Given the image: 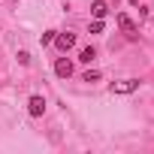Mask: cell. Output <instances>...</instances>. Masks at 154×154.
Masks as SVG:
<instances>
[{
	"instance_id": "cell-1",
	"label": "cell",
	"mask_w": 154,
	"mask_h": 154,
	"mask_svg": "<svg viewBox=\"0 0 154 154\" xmlns=\"http://www.w3.org/2000/svg\"><path fill=\"white\" fill-rule=\"evenodd\" d=\"M118 27L124 30V36H127L130 42H136V39H139V27L130 21V15H124V12H121V15H118Z\"/></svg>"
},
{
	"instance_id": "cell-2",
	"label": "cell",
	"mask_w": 154,
	"mask_h": 154,
	"mask_svg": "<svg viewBox=\"0 0 154 154\" xmlns=\"http://www.w3.org/2000/svg\"><path fill=\"white\" fill-rule=\"evenodd\" d=\"M54 45H57L60 51H69V48L75 45V33H69V30H66V33H54Z\"/></svg>"
},
{
	"instance_id": "cell-3",
	"label": "cell",
	"mask_w": 154,
	"mask_h": 154,
	"mask_svg": "<svg viewBox=\"0 0 154 154\" xmlns=\"http://www.w3.org/2000/svg\"><path fill=\"white\" fill-rule=\"evenodd\" d=\"M136 88H139V79H121V82H115V85H112V91H115V94H133Z\"/></svg>"
},
{
	"instance_id": "cell-4",
	"label": "cell",
	"mask_w": 154,
	"mask_h": 154,
	"mask_svg": "<svg viewBox=\"0 0 154 154\" xmlns=\"http://www.w3.org/2000/svg\"><path fill=\"white\" fill-rule=\"evenodd\" d=\"M27 112H30L33 118H39V115L45 112V97H39V94H33V97L27 100Z\"/></svg>"
},
{
	"instance_id": "cell-5",
	"label": "cell",
	"mask_w": 154,
	"mask_h": 154,
	"mask_svg": "<svg viewBox=\"0 0 154 154\" xmlns=\"http://www.w3.org/2000/svg\"><path fill=\"white\" fill-rule=\"evenodd\" d=\"M54 72L60 75V79H69V75H72V60L69 57H57L54 60Z\"/></svg>"
},
{
	"instance_id": "cell-6",
	"label": "cell",
	"mask_w": 154,
	"mask_h": 154,
	"mask_svg": "<svg viewBox=\"0 0 154 154\" xmlns=\"http://www.w3.org/2000/svg\"><path fill=\"white\" fill-rule=\"evenodd\" d=\"M91 15L94 18H106L109 15V3H106V0H94V3H91Z\"/></svg>"
},
{
	"instance_id": "cell-7",
	"label": "cell",
	"mask_w": 154,
	"mask_h": 154,
	"mask_svg": "<svg viewBox=\"0 0 154 154\" xmlns=\"http://www.w3.org/2000/svg\"><path fill=\"white\" fill-rule=\"evenodd\" d=\"M79 60H82V63H94V60H97V48H94V45H85V48L79 51Z\"/></svg>"
},
{
	"instance_id": "cell-8",
	"label": "cell",
	"mask_w": 154,
	"mask_h": 154,
	"mask_svg": "<svg viewBox=\"0 0 154 154\" xmlns=\"http://www.w3.org/2000/svg\"><path fill=\"white\" fill-rule=\"evenodd\" d=\"M100 79H103V75H100V69H88V72L82 75V82H91V85H94V82H100Z\"/></svg>"
},
{
	"instance_id": "cell-9",
	"label": "cell",
	"mask_w": 154,
	"mask_h": 154,
	"mask_svg": "<svg viewBox=\"0 0 154 154\" xmlns=\"http://www.w3.org/2000/svg\"><path fill=\"white\" fill-rule=\"evenodd\" d=\"M88 30H91V33H103V30H106V24H103V18H94Z\"/></svg>"
},
{
	"instance_id": "cell-10",
	"label": "cell",
	"mask_w": 154,
	"mask_h": 154,
	"mask_svg": "<svg viewBox=\"0 0 154 154\" xmlns=\"http://www.w3.org/2000/svg\"><path fill=\"white\" fill-rule=\"evenodd\" d=\"M54 33H57V30H45V33H42V39H39V42H42V45H48V42H54Z\"/></svg>"
},
{
	"instance_id": "cell-11",
	"label": "cell",
	"mask_w": 154,
	"mask_h": 154,
	"mask_svg": "<svg viewBox=\"0 0 154 154\" xmlns=\"http://www.w3.org/2000/svg\"><path fill=\"white\" fill-rule=\"evenodd\" d=\"M18 63H24V66H27V63H30V54H27V51H18Z\"/></svg>"
}]
</instances>
